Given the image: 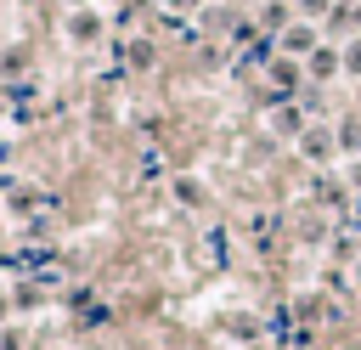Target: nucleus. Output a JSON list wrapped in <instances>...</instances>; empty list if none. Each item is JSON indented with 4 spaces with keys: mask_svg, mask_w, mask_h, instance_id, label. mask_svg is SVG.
I'll list each match as a JSON object with an SVG mask.
<instances>
[{
    "mask_svg": "<svg viewBox=\"0 0 361 350\" xmlns=\"http://www.w3.org/2000/svg\"><path fill=\"white\" fill-rule=\"evenodd\" d=\"M282 45H288V51H316V34H310V28H288Z\"/></svg>",
    "mask_w": 361,
    "mask_h": 350,
    "instance_id": "7ed1b4c3",
    "label": "nucleus"
},
{
    "mask_svg": "<svg viewBox=\"0 0 361 350\" xmlns=\"http://www.w3.org/2000/svg\"><path fill=\"white\" fill-rule=\"evenodd\" d=\"M344 73H361V40H355V45H344Z\"/></svg>",
    "mask_w": 361,
    "mask_h": 350,
    "instance_id": "39448f33",
    "label": "nucleus"
},
{
    "mask_svg": "<svg viewBox=\"0 0 361 350\" xmlns=\"http://www.w3.org/2000/svg\"><path fill=\"white\" fill-rule=\"evenodd\" d=\"M338 141H344V147H350V152H355V147H361V113H355V119H344V130H338Z\"/></svg>",
    "mask_w": 361,
    "mask_h": 350,
    "instance_id": "20e7f679",
    "label": "nucleus"
},
{
    "mask_svg": "<svg viewBox=\"0 0 361 350\" xmlns=\"http://www.w3.org/2000/svg\"><path fill=\"white\" fill-rule=\"evenodd\" d=\"M333 68H344V51H333V45H316V51H310V73H316V79H327Z\"/></svg>",
    "mask_w": 361,
    "mask_h": 350,
    "instance_id": "f257e3e1",
    "label": "nucleus"
},
{
    "mask_svg": "<svg viewBox=\"0 0 361 350\" xmlns=\"http://www.w3.org/2000/svg\"><path fill=\"white\" fill-rule=\"evenodd\" d=\"M305 152H310V158H327V152H333V135H327V130H305Z\"/></svg>",
    "mask_w": 361,
    "mask_h": 350,
    "instance_id": "f03ea898",
    "label": "nucleus"
},
{
    "mask_svg": "<svg viewBox=\"0 0 361 350\" xmlns=\"http://www.w3.org/2000/svg\"><path fill=\"white\" fill-rule=\"evenodd\" d=\"M355 28H361V6H355Z\"/></svg>",
    "mask_w": 361,
    "mask_h": 350,
    "instance_id": "423d86ee",
    "label": "nucleus"
}]
</instances>
